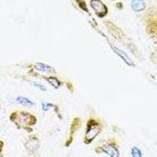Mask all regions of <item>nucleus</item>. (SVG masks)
Instances as JSON below:
<instances>
[{"instance_id": "nucleus-10", "label": "nucleus", "mask_w": 157, "mask_h": 157, "mask_svg": "<svg viewBox=\"0 0 157 157\" xmlns=\"http://www.w3.org/2000/svg\"><path fill=\"white\" fill-rule=\"evenodd\" d=\"M43 105V111H47L49 109H50V108H51L52 106H53L51 104L45 103V102H43V105Z\"/></svg>"}, {"instance_id": "nucleus-8", "label": "nucleus", "mask_w": 157, "mask_h": 157, "mask_svg": "<svg viewBox=\"0 0 157 157\" xmlns=\"http://www.w3.org/2000/svg\"><path fill=\"white\" fill-rule=\"evenodd\" d=\"M113 49H114V50H116V53H118V55H120V57H121L122 58H123V60H124V61H125L127 63V64H131V63H130V59H129L128 57H127V56L126 55V54H124L123 52L120 51V50H118V49H116V48H115V47H113Z\"/></svg>"}, {"instance_id": "nucleus-6", "label": "nucleus", "mask_w": 157, "mask_h": 157, "mask_svg": "<svg viewBox=\"0 0 157 157\" xmlns=\"http://www.w3.org/2000/svg\"><path fill=\"white\" fill-rule=\"evenodd\" d=\"M16 101L18 102V103L21 104V105H26V106L34 105V103H33L32 101L29 100V98H24V97H18V98H17Z\"/></svg>"}, {"instance_id": "nucleus-12", "label": "nucleus", "mask_w": 157, "mask_h": 157, "mask_svg": "<svg viewBox=\"0 0 157 157\" xmlns=\"http://www.w3.org/2000/svg\"><path fill=\"white\" fill-rule=\"evenodd\" d=\"M77 2H78L79 4H81V0H76Z\"/></svg>"}, {"instance_id": "nucleus-2", "label": "nucleus", "mask_w": 157, "mask_h": 157, "mask_svg": "<svg viewBox=\"0 0 157 157\" xmlns=\"http://www.w3.org/2000/svg\"><path fill=\"white\" fill-rule=\"evenodd\" d=\"M91 7L93 8L95 13L98 17H105L108 13V9L106 6L100 1V0H91Z\"/></svg>"}, {"instance_id": "nucleus-9", "label": "nucleus", "mask_w": 157, "mask_h": 157, "mask_svg": "<svg viewBox=\"0 0 157 157\" xmlns=\"http://www.w3.org/2000/svg\"><path fill=\"white\" fill-rule=\"evenodd\" d=\"M131 155L132 157H142L141 150L137 147H133L131 149Z\"/></svg>"}, {"instance_id": "nucleus-4", "label": "nucleus", "mask_w": 157, "mask_h": 157, "mask_svg": "<svg viewBox=\"0 0 157 157\" xmlns=\"http://www.w3.org/2000/svg\"><path fill=\"white\" fill-rule=\"evenodd\" d=\"M131 7L134 11H143L145 9V3L144 0H132Z\"/></svg>"}, {"instance_id": "nucleus-3", "label": "nucleus", "mask_w": 157, "mask_h": 157, "mask_svg": "<svg viewBox=\"0 0 157 157\" xmlns=\"http://www.w3.org/2000/svg\"><path fill=\"white\" fill-rule=\"evenodd\" d=\"M102 150L111 157H120L119 150L113 145H105L102 146Z\"/></svg>"}, {"instance_id": "nucleus-7", "label": "nucleus", "mask_w": 157, "mask_h": 157, "mask_svg": "<svg viewBox=\"0 0 157 157\" xmlns=\"http://www.w3.org/2000/svg\"><path fill=\"white\" fill-rule=\"evenodd\" d=\"M47 80H48V82H50L54 88H58L59 86H60V85H61V82H59L58 79H57L56 78L50 77V78H47Z\"/></svg>"}, {"instance_id": "nucleus-5", "label": "nucleus", "mask_w": 157, "mask_h": 157, "mask_svg": "<svg viewBox=\"0 0 157 157\" xmlns=\"http://www.w3.org/2000/svg\"><path fill=\"white\" fill-rule=\"evenodd\" d=\"M36 67L39 71H44V72H54V69L52 67L43 64V63H39V64H36Z\"/></svg>"}, {"instance_id": "nucleus-1", "label": "nucleus", "mask_w": 157, "mask_h": 157, "mask_svg": "<svg viewBox=\"0 0 157 157\" xmlns=\"http://www.w3.org/2000/svg\"><path fill=\"white\" fill-rule=\"evenodd\" d=\"M101 131V128L99 124L95 121H90L88 124L87 130L86 134V141L87 142H90L92 140L99 134Z\"/></svg>"}, {"instance_id": "nucleus-11", "label": "nucleus", "mask_w": 157, "mask_h": 157, "mask_svg": "<svg viewBox=\"0 0 157 157\" xmlns=\"http://www.w3.org/2000/svg\"><path fill=\"white\" fill-rule=\"evenodd\" d=\"M33 84H34L35 86H36V87L39 88V89L42 90H47V88L45 87L43 85H42L41 83H39V82H33Z\"/></svg>"}]
</instances>
